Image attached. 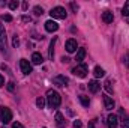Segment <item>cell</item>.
Instances as JSON below:
<instances>
[{
	"label": "cell",
	"mask_w": 129,
	"mask_h": 128,
	"mask_svg": "<svg viewBox=\"0 0 129 128\" xmlns=\"http://www.w3.org/2000/svg\"><path fill=\"white\" fill-rule=\"evenodd\" d=\"M56 41H57V38H54L53 41H51V44H50V59H54V44H56Z\"/></svg>",
	"instance_id": "19"
},
{
	"label": "cell",
	"mask_w": 129,
	"mask_h": 128,
	"mask_svg": "<svg viewBox=\"0 0 129 128\" xmlns=\"http://www.w3.org/2000/svg\"><path fill=\"white\" fill-rule=\"evenodd\" d=\"M21 20H23L24 23H30V21H32V18H30V17H27V15H23V17H21Z\"/></svg>",
	"instance_id": "27"
},
{
	"label": "cell",
	"mask_w": 129,
	"mask_h": 128,
	"mask_svg": "<svg viewBox=\"0 0 129 128\" xmlns=\"http://www.w3.org/2000/svg\"><path fill=\"white\" fill-rule=\"evenodd\" d=\"M56 124H57V127H59V128L64 127L66 121H64V118H63V115H62V113H56Z\"/></svg>",
	"instance_id": "15"
},
{
	"label": "cell",
	"mask_w": 129,
	"mask_h": 128,
	"mask_svg": "<svg viewBox=\"0 0 129 128\" xmlns=\"http://www.w3.org/2000/svg\"><path fill=\"white\" fill-rule=\"evenodd\" d=\"M42 62H44V57H42V54H41V53H33V54H32V63L41 65Z\"/></svg>",
	"instance_id": "14"
},
{
	"label": "cell",
	"mask_w": 129,
	"mask_h": 128,
	"mask_svg": "<svg viewBox=\"0 0 129 128\" xmlns=\"http://www.w3.org/2000/svg\"><path fill=\"white\" fill-rule=\"evenodd\" d=\"M20 68H21L23 74H26V75H29L32 72V65H30V62L27 59H21L20 60Z\"/></svg>",
	"instance_id": "6"
},
{
	"label": "cell",
	"mask_w": 129,
	"mask_h": 128,
	"mask_svg": "<svg viewBox=\"0 0 129 128\" xmlns=\"http://www.w3.org/2000/svg\"><path fill=\"white\" fill-rule=\"evenodd\" d=\"M12 45H14V47H18V45H20V39H18V36H17V35H15V36H14V39H12Z\"/></svg>",
	"instance_id": "25"
},
{
	"label": "cell",
	"mask_w": 129,
	"mask_h": 128,
	"mask_svg": "<svg viewBox=\"0 0 129 128\" xmlns=\"http://www.w3.org/2000/svg\"><path fill=\"white\" fill-rule=\"evenodd\" d=\"M0 51L8 54V36H6V30L3 24H0Z\"/></svg>",
	"instance_id": "2"
},
{
	"label": "cell",
	"mask_w": 129,
	"mask_h": 128,
	"mask_svg": "<svg viewBox=\"0 0 129 128\" xmlns=\"http://www.w3.org/2000/svg\"><path fill=\"white\" fill-rule=\"evenodd\" d=\"M47 101H48L50 109H57V107L60 105V102H62V96H60V94H59L57 91L50 89V91L47 92Z\"/></svg>",
	"instance_id": "1"
},
{
	"label": "cell",
	"mask_w": 129,
	"mask_h": 128,
	"mask_svg": "<svg viewBox=\"0 0 129 128\" xmlns=\"http://www.w3.org/2000/svg\"><path fill=\"white\" fill-rule=\"evenodd\" d=\"M12 128H24V127H23L20 122H14V124H12Z\"/></svg>",
	"instance_id": "30"
},
{
	"label": "cell",
	"mask_w": 129,
	"mask_h": 128,
	"mask_svg": "<svg viewBox=\"0 0 129 128\" xmlns=\"http://www.w3.org/2000/svg\"><path fill=\"white\" fill-rule=\"evenodd\" d=\"M2 20H5V21H12V17H11V15H3Z\"/></svg>",
	"instance_id": "29"
},
{
	"label": "cell",
	"mask_w": 129,
	"mask_h": 128,
	"mask_svg": "<svg viewBox=\"0 0 129 128\" xmlns=\"http://www.w3.org/2000/svg\"><path fill=\"white\" fill-rule=\"evenodd\" d=\"M8 91H11V92L14 91V83H12V81H9V83H8Z\"/></svg>",
	"instance_id": "31"
},
{
	"label": "cell",
	"mask_w": 129,
	"mask_h": 128,
	"mask_svg": "<svg viewBox=\"0 0 129 128\" xmlns=\"http://www.w3.org/2000/svg\"><path fill=\"white\" fill-rule=\"evenodd\" d=\"M93 74H95L96 78H99V77H104V75H105V71H104L101 66H96V68L93 69Z\"/></svg>",
	"instance_id": "18"
},
{
	"label": "cell",
	"mask_w": 129,
	"mask_h": 128,
	"mask_svg": "<svg viewBox=\"0 0 129 128\" xmlns=\"http://www.w3.org/2000/svg\"><path fill=\"white\" fill-rule=\"evenodd\" d=\"M104 104H105V109L110 110V112H111V110L114 109V105H116V104H114V99L108 95H104Z\"/></svg>",
	"instance_id": "9"
},
{
	"label": "cell",
	"mask_w": 129,
	"mask_h": 128,
	"mask_svg": "<svg viewBox=\"0 0 129 128\" xmlns=\"http://www.w3.org/2000/svg\"><path fill=\"white\" fill-rule=\"evenodd\" d=\"M120 115L123 116V118H122V121H120L122 128H129V116H125V112H123V110H120Z\"/></svg>",
	"instance_id": "16"
},
{
	"label": "cell",
	"mask_w": 129,
	"mask_h": 128,
	"mask_svg": "<svg viewBox=\"0 0 129 128\" xmlns=\"http://www.w3.org/2000/svg\"><path fill=\"white\" fill-rule=\"evenodd\" d=\"M2 86H5V78H3V75L0 74V88H2Z\"/></svg>",
	"instance_id": "33"
},
{
	"label": "cell",
	"mask_w": 129,
	"mask_h": 128,
	"mask_svg": "<svg viewBox=\"0 0 129 128\" xmlns=\"http://www.w3.org/2000/svg\"><path fill=\"white\" fill-rule=\"evenodd\" d=\"M50 15H51V18H56V20H64L68 14H66V9H64V8H62V6H56V8L51 9Z\"/></svg>",
	"instance_id": "4"
},
{
	"label": "cell",
	"mask_w": 129,
	"mask_h": 128,
	"mask_svg": "<svg viewBox=\"0 0 129 128\" xmlns=\"http://www.w3.org/2000/svg\"><path fill=\"white\" fill-rule=\"evenodd\" d=\"M35 14H36V15H42V14H44V9H42L41 6H35Z\"/></svg>",
	"instance_id": "24"
},
{
	"label": "cell",
	"mask_w": 129,
	"mask_h": 128,
	"mask_svg": "<svg viewBox=\"0 0 129 128\" xmlns=\"http://www.w3.org/2000/svg\"><path fill=\"white\" fill-rule=\"evenodd\" d=\"M99 89H101V84L98 83L96 80H92V81H89V91H90L92 94H96Z\"/></svg>",
	"instance_id": "13"
},
{
	"label": "cell",
	"mask_w": 129,
	"mask_h": 128,
	"mask_svg": "<svg viewBox=\"0 0 129 128\" xmlns=\"http://www.w3.org/2000/svg\"><path fill=\"white\" fill-rule=\"evenodd\" d=\"M122 14H123V17H129V0L125 3V6L122 9Z\"/></svg>",
	"instance_id": "21"
},
{
	"label": "cell",
	"mask_w": 129,
	"mask_h": 128,
	"mask_svg": "<svg viewBox=\"0 0 129 128\" xmlns=\"http://www.w3.org/2000/svg\"><path fill=\"white\" fill-rule=\"evenodd\" d=\"M36 105H38L39 109H44V105H45V99H44L42 96H39V98L36 99Z\"/></svg>",
	"instance_id": "22"
},
{
	"label": "cell",
	"mask_w": 129,
	"mask_h": 128,
	"mask_svg": "<svg viewBox=\"0 0 129 128\" xmlns=\"http://www.w3.org/2000/svg\"><path fill=\"white\" fill-rule=\"evenodd\" d=\"M107 124H108V128H119V118L111 113L107 118Z\"/></svg>",
	"instance_id": "7"
},
{
	"label": "cell",
	"mask_w": 129,
	"mask_h": 128,
	"mask_svg": "<svg viewBox=\"0 0 129 128\" xmlns=\"http://www.w3.org/2000/svg\"><path fill=\"white\" fill-rule=\"evenodd\" d=\"M45 29H47V32H56V30L59 29V24H57L54 20H48V21L45 23Z\"/></svg>",
	"instance_id": "10"
},
{
	"label": "cell",
	"mask_w": 129,
	"mask_h": 128,
	"mask_svg": "<svg viewBox=\"0 0 129 128\" xmlns=\"http://www.w3.org/2000/svg\"><path fill=\"white\" fill-rule=\"evenodd\" d=\"M125 63H126V66H129V54H126V57H125Z\"/></svg>",
	"instance_id": "34"
},
{
	"label": "cell",
	"mask_w": 129,
	"mask_h": 128,
	"mask_svg": "<svg viewBox=\"0 0 129 128\" xmlns=\"http://www.w3.org/2000/svg\"><path fill=\"white\" fill-rule=\"evenodd\" d=\"M74 128H83L81 121H75V122H74Z\"/></svg>",
	"instance_id": "28"
},
{
	"label": "cell",
	"mask_w": 129,
	"mask_h": 128,
	"mask_svg": "<svg viewBox=\"0 0 129 128\" xmlns=\"http://www.w3.org/2000/svg\"><path fill=\"white\" fill-rule=\"evenodd\" d=\"M80 101H81V104H83L84 107H89V104H90L89 96H86V95H81V96H80Z\"/></svg>",
	"instance_id": "20"
},
{
	"label": "cell",
	"mask_w": 129,
	"mask_h": 128,
	"mask_svg": "<svg viewBox=\"0 0 129 128\" xmlns=\"http://www.w3.org/2000/svg\"><path fill=\"white\" fill-rule=\"evenodd\" d=\"M113 20H114V15H113V12H110V11H105L104 14H102V21L104 23H113Z\"/></svg>",
	"instance_id": "12"
},
{
	"label": "cell",
	"mask_w": 129,
	"mask_h": 128,
	"mask_svg": "<svg viewBox=\"0 0 129 128\" xmlns=\"http://www.w3.org/2000/svg\"><path fill=\"white\" fill-rule=\"evenodd\" d=\"M0 121L3 122V125L9 124L12 121V112H11V109H8L5 105L0 107Z\"/></svg>",
	"instance_id": "3"
},
{
	"label": "cell",
	"mask_w": 129,
	"mask_h": 128,
	"mask_svg": "<svg viewBox=\"0 0 129 128\" xmlns=\"http://www.w3.org/2000/svg\"><path fill=\"white\" fill-rule=\"evenodd\" d=\"M105 89H107V92L113 94V88H111V81H110V80H107V81H105Z\"/></svg>",
	"instance_id": "23"
},
{
	"label": "cell",
	"mask_w": 129,
	"mask_h": 128,
	"mask_svg": "<svg viewBox=\"0 0 129 128\" xmlns=\"http://www.w3.org/2000/svg\"><path fill=\"white\" fill-rule=\"evenodd\" d=\"M53 83H54V84H57V86H68L69 80H68L64 75H57V77H54V78H53Z\"/></svg>",
	"instance_id": "8"
},
{
	"label": "cell",
	"mask_w": 129,
	"mask_h": 128,
	"mask_svg": "<svg viewBox=\"0 0 129 128\" xmlns=\"http://www.w3.org/2000/svg\"><path fill=\"white\" fill-rule=\"evenodd\" d=\"M71 8H72V9H74L75 12L78 11V5H75V3H71Z\"/></svg>",
	"instance_id": "32"
},
{
	"label": "cell",
	"mask_w": 129,
	"mask_h": 128,
	"mask_svg": "<svg viewBox=\"0 0 129 128\" xmlns=\"http://www.w3.org/2000/svg\"><path fill=\"white\" fill-rule=\"evenodd\" d=\"M9 8H11L12 11H15V9L18 8V2H11V3H9Z\"/></svg>",
	"instance_id": "26"
},
{
	"label": "cell",
	"mask_w": 129,
	"mask_h": 128,
	"mask_svg": "<svg viewBox=\"0 0 129 128\" xmlns=\"http://www.w3.org/2000/svg\"><path fill=\"white\" fill-rule=\"evenodd\" d=\"M66 51H68V53L77 51V41H75V39H68V41H66Z\"/></svg>",
	"instance_id": "11"
},
{
	"label": "cell",
	"mask_w": 129,
	"mask_h": 128,
	"mask_svg": "<svg viewBox=\"0 0 129 128\" xmlns=\"http://www.w3.org/2000/svg\"><path fill=\"white\" fill-rule=\"evenodd\" d=\"M128 24H129V17H128Z\"/></svg>",
	"instance_id": "36"
},
{
	"label": "cell",
	"mask_w": 129,
	"mask_h": 128,
	"mask_svg": "<svg viewBox=\"0 0 129 128\" xmlns=\"http://www.w3.org/2000/svg\"><path fill=\"white\" fill-rule=\"evenodd\" d=\"M72 72H74V75H77V77H80V78H84V77L87 75V66L84 63H80L72 69Z\"/></svg>",
	"instance_id": "5"
},
{
	"label": "cell",
	"mask_w": 129,
	"mask_h": 128,
	"mask_svg": "<svg viewBox=\"0 0 129 128\" xmlns=\"http://www.w3.org/2000/svg\"><path fill=\"white\" fill-rule=\"evenodd\" d=\"M84 57H86V50H84V48H80L78 53H77V56H75V60H77V62H81Z\"/></svg>",
	"instance_id": "17"
},
{
	"label": "cell",
	"mask_w": 129,
	"mask_h": 128,
	"mask_svg": "<svg viewBox=\"0 0 129 128\" xmlns=\"http://www.w3.org/2000/svg\"><path fill=\"white\" fill-rule=\"evenodd\" d=\"M89 128H95V122H93V121H92V122L89 124Z\"/></svg>",
	"instance_id": "35"
}]
</instances>
